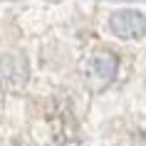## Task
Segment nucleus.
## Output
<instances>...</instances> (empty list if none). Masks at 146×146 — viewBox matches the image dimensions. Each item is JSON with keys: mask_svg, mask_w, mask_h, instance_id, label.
<instances>
[{"mask_svg": "<svg viewBox=\"0 0 146 146\" xmlns=\"http://www.w3.org/2000/svg\"><path fill=\"white\" fill-rule=\"evenodd\" d=\"M30 79V64L23 54L8 52L0 57V87L5 92H20Z\"/></svg>", "mask_w": 146, "mask_h": 146, "instance_id": "f03ea898", "label": "nucleus"}, {"mask_svg": "<svg viewBox=\"0 0 146 146\" xmlns=\"http://www.w3.org/2000/svg\"><path fill=\"white\" fill-rule=\"evenodd\" d=\"M109 27L121 40H139L146 35V17L139 10H116L109 17Z\"/></svg>", "mask_w": 146, "mask_h": 146, "instance_id": "7ed1b4c3", "label": "nucleus"}, {"mask_svg": "<svg viewBox=\"0 0 146 146\" xmlns=\"http://www.w3.org/2000/svg\"><path fill=\"white\" fill-rule=\"evenodd\" d=\"M119 69V60L114 52L109 50H97V52L87 54L82 62V77L92 89H104L107 84H111Z\"/></svg>", "mask_w": 146, "mask_h": 146, "instance_id": "f257e3e1", "label": "nucleus"}]
</instances>
